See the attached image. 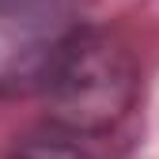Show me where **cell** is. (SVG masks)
Masks as SVG:
<instances>
[{
    "mask_svg": "<svg viewBox=\"0 0 159 159\" xmlns=\"http://www.w3.org/2000/svg\"><path fill=\"white\" fill-rule=\"evenodd\" d=\"M136 61L106 30H72L57 46L42 80L49 121L68 136L110 133L133 110Z\"/></svg>",
    "mask_w": 159,
    "mask_h": 159,
    "instance_id": "obj_1",
    "label": "cell"
},
{
    "mask_svg": "<svg viewBox=\"0 0 159 159\" xmlns=\"http://www.w3.org/2000/svg\"><path fill=\"white\" fill-rule=\"evenodd\" d=\"M72 11L76 0H0V95L42 87Z\"/></svg>",
    "mask_w": 159,
    "mask_h": 159,
    "instance_id": "obj_2",
    "label": "cell"
},
{
    "mask_svg": "<svg viewBox=\"0 0 159 159\" xmlns=\"http://www.w3.org/2000/svg\"><path fill=\"white\" fill-rule=\"evenodd\" d=\"M8 159H95V155L68 136H38V140H23Z\"/></svg>",
    "mask_w": 159,
    "mask_h": 159,
    "instance_id": "obj_3",
    "label": "cell"
}]
</instances>
